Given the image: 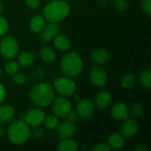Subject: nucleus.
<instances>
[{
    "instance_id": "obj_1",
    "label": "nucleus",
    "mask_w": 151,
    "mask_h": 151,
    "mask_svg": "<svg viewBox=\"0 0 151 151\" xmlns=\"http://www.w3.org/2000/svg\"><path fill=\"white\" fill-rule=\"evenodd\" d=\"M54 97L55 90L48 82L40 81L38 84L35 85L29 92V98L31 102L40 108L50 105L53 102Z\"/></svg>"
},
{
    "instance_id": "obj_2",
    "label": "nucleus",
    "mask_w": 151,
    "mask_h": 151,
    "mask_svg": "<svg viewBox=\"0 0 151 151\" xmlns=\"http://www.w3.org/2000/svg\"><path fill=\"white\" fill-rule=\"evenodd\" d=\"M71 8L64 0H52L42 9V16L49 22L58 23L64 20L70 13Z\"/></svg>"
},
{
    "instance_id": "obj_3",
    "label": "nucleus",
    "mask_w": 151,
    "mask_h": 151,
    "mask_svg": "<svg viewBox=\"0 0 151 151\" xmlns=\"http://www.w3.org/2000/svg\"><path fill=\"white\" fill-rule=\"evenodd\" d=\"M63 73L70 78L78 77L83 70V61L79 54L74 51L66 52L60 62Z\"/></svg>"
},
{
    "instance_id": "obj_4",
    "label": "nucleus",
    "mask_w": 151,
    "mask_h": 151,
    "mask_svg": "<svg viewBox=\"0 0 151 151\" xmlns=\"http://www.w3.org/2000/svg\"><path fill=\"white\" fill-rule=\"evenodd\" d=\"M8 140L13 145H21L31 137L29 126L22 119L12 121L7 129Z\"/></svg>"
},
{
    "instance_id": "obj_5",
    "label": "nucleus",
    "mask_w": 151,
    "mask_h": 151,
    "mask_svg": "<svg viewBox=\"0 0 151 151\" xmlns=\"http://www.w3.org/2000/svg\"><path fill=\"white\" fill-rule=\"evenodd\" d=\"M19 50V42L12 35L4 36L0 42V54L6 59L14 58L18 55Z\"/></svg>"
},
{
    "instance_id": "obj_6",
    "label": "nucleus",
    "mask_w": 151,
    "mask_h": 151,
    "mask_svg": "<svg viewBox=\"0 0 151 151\" xmlns=\"http://www.w3.org/2000/svg\"><path fill=\"white\" fill-rule=\"evenodd\" d=\"M53 88L61 96L68 97V96H73L75 93L76 84L73 81H72L67 76L66 77H60L55 81Z\"/></svg>"
},
{
    "instance_id": "obj_7",
    "label": "nucleus",
    "mask_w": 151,
    "mask_h": 151,
    "mask_svg": "<svg viewBox=\"0 0 151 151\" xmlns=\"http://www.w3.org/2000/svg\"><path fill=\"white\" fill-rule=\"evenodd\" d=\"M76 113L82 119H90L95 113V105L89 99H80L76 104Z\"/></svg>"
},
{
    "instance_id": "obj_8",
    "label": "nucleus",
    "mask_w": 151,
    "mask_h": 151,
    "mask_svg": "<svg viewBox=\"0 0 151 151\" xmlns=\"http://www.w3.org/2000/svg\"><path fill=\"white\" fill-rule=\"evenodd\" d=\"M52 111L58 118H65L72 110L71 102L65 96H61L53 101Z\"/></svg>"
},
{
    "instance_id": "obj_9",
    "label": "nucleus",
    "mask_w": 151,
    "mask_h": 151,
    "mask_svg": "<svg viewBox=\"0 0 151 151\" xmlns=\"http://www.w3.org/2000/svg\"><path fill=\"white\" fill-rule=\"evenodd\" d=\"M45 119V113L39 108H32L24 115V121L33 127H38L43 123Z\"/></svg>"
},
{
    "instance_id": "obj_10",
    "label": "nucleus",
    "mask_w": 151,
    "mask_h": 151,
    "mask_svg": "<svg viewBox=\"0 0 151 151\" xmlns=\"http://www.w3.org/2000/svg\"><path fill=\"white\" fill-rule=\"evenodd\" d=\"M89 81L93 86L104 87L108 81V74L106 71L101 66H94L89 71Z\"/></svg>"
},
{
    "instance_id": "obj_11",
    "label": "nucleus",
    "mask_w": 151,
    "mask_h": 151,
    "mask_svg": "<svg viewBox=\"0 0 151 151\" xmlns=\"http://www.w3.org/2000/svg\"><path fill=\"white\" fill-rule=\"evenodd\" d=\"M61 27L58 23L55 22H47L41 32V42L42 43H50L53 38L60 34Z\"/></svg>"
},
{
    "instance_id": "obj_12",
    "label": "nucleus",
    "mask_w": 151,
    "mask_h": 151,
    "mask_svg": "<svg viewBox=\"0 0 151 151\" xmlns=\"http://www.w3.org/2000/svg\"><path fill=\"white\" fill-rule=\"evenodd\" d=\"M119 131H120V134L123 137L129 139L134 136L138 133L139 126L135 120L127 118L123 120V123L120 126Z\"/></svg>"
},
{
    "instance_id": "obj_13",
    "label": "nucleus",
    "mask_w": 151,
    "mask_h": 151,
    "mask_svg": "<svg viewBox=\"0 0 151 151\" xmlns=\"http://www.w3.org/2000/svg\"><path fill=\"white\" fill-rule=\"evenodd\" d=\"M76 132V126L71 121H64L57 127V133L62 139L71 138Z\"/></svg>"
},
{
    "instance_id": "obj_14",
    "label": "nucleus",
    "mask_w": 151,
    "mask_h": 151,
    "mask_svg": "<svg viewBox=\"0 0 151 151\" xmlns=\"http://www.w3.org/2000/svg\"><path fill=\"white\" fill-rule=\"evenodd\" d=\"M111 114L116 120H124L129 116V108L124 103H117L112 106Z\"/></svg>"
},
{
    "instance_id": "obj_15",
    "label": "nucleus",
    "mask_w": 151,
    "mask_h": 151,
    "mask_svg": "<svg viewBox=\"0 0 151 151\" xmlns=\"http://www.w3.org/2000/svg\"><path fill=\"white\" fill-rule=\"evenodd\" d=\"M111 102H112L111 94L107 90L100 91L96 95V99H95V104H96V107L101 110H104L107 107H109V105L111 104Z\"/></svg>"
},
{
    "instance_id": "obj_16",
    "label": "nucleus",
    "mask_w": 151,
    "mask_h": 151,
    "mask_svg": "<svg viewBox=\"0 0 151 151\" xmlns=\"http://www.w3.org/2000/svg\"><path fill=\"white\" fill-rule=\"evenodd\" d=\"M91 60L93 63H96L97 65H104L108 62L110 55L109 52L102 48L96 49L91 52Z\"/></svg>"
},
{
    "instance_id": "obj_17",
    "label": "nucleus",
    "mask_w": 151,
    "mask_h": 151,
    "mask_svg": "<svg viewBox=\"0 0 151 151\" xmlns=\"http://www.w3.org/2000/svg\"><path fill=\"white\" fill-rule=\"evenodd\" d=\"M15 116V110L10 104L0 105V124L10 122Z\"/></svg>"
},
{
    "instance_id": "obj_18",
    "label": "nucleus",
    "mask_w": 151,
    "mask_h": 151,
    "mask_svg": "<svg viewBox=\"0 0 151 151\" xmlns=\"http://www.w3.org/2000/svg\"><path fill=\"white\" fill-rule=\"evenodd\" d=\"M39 56L40 58L47 64H52L57 59V53L55 50L49 46H43L42 48H41L39 51Z\"/></svg>"
},
{
    "instance_id": "obj_19",
    "label": "nucleus",
    "mask_w": 151,
    "mask_h": 151,
    "mask_svg": "<svg viewBox=\"0 0 151 151\" xmlns=\"http://www.w3.org/2000/svg\"><path fill=\"white\" fill-rule=\"evenodd\" d=\"M45 19L42 15L41 14H36L35 15L29 22V27L31 31H33L35 34L41 33L45 26Z\"/></svg>"
},
{
    "instance_id": "obj_20",
    "label": "nucleus",
    "mask_w": 151,
    "mask_h": 151,
    "mask_svg": "<svg viewBox=\"0 0 151 151\" xmlns=\"http://www.w3.org/2000/svg\"><path fill=\"white\" fill-rule=\"evenodd\" d=\"M108 145L111 150H121L125 146L124 137L120 134L113 133L108 138Z\"/></svg>"
},
{
    "instance_id": "obj_21",
    "label": "nucleus",
    "mask_w": 151,
    "mask_h": 151,
    "mask_svg": "<svg viewBox=\"0 0 151 151\" xmlns=\"http://www.w3.org/2000/svg\"><path fill=\"white\" fill-rule=\"evenodd\" d=\"M53 43L57 49L62 51H67L71 47V42L65 35L58 34L53 38Z\"/></svg>"
},
{
    "instance_id": "obj_22",
    "label": "nucleus",
    "mask_w": 151,
    "mask_h": 151,
    "mask_svg": "<svg viewBox=\"0 0 151 151\" xmlns=\"http://www.w3.org/2000/svg\"><path fill=\"white\" fill-rule=\"evenodd\" d=\"M18 63L23 67H30L35 63V57L29 51H22L18 55Z\"/></svg>"
},
{
    "instance_id": "obj_23",
    "label": "nucleus",
    "mask_w": 151,
    "mask_h": 151,
    "mask_svg": "<svg viewBox=\"0 0 151 151\" xmlns=\"http://www.w3.org/2000/svg\"><path fill=\"white\" fill-rule=\"evenodd\" d=\"M78 149L77 142L70 138L64 139L58 146V150L59 151H77Z\"/></svg>"
},
{
    "instance_id": "obj_24",
    "label": "nucleus",
    "mask_w": 151,
    "mask_h": 151,
    "mask_svg": "<svg viewBox=\"0 0 151 151\" xmlns=\"http://www.w3.org/2000/svg\"><path fill=\"white\" fill-rule=\"evenodd\" d=\"M30 75H31V78L35 81L40 82V81H43V79L45 78L46 70L42 65H35V66L32 67V69L30 71Z\"/></svg>"
},
{
    "instance_id": "obj_25",
    "label": "nucleus",
    "mask_w": 151,
    "mask_h": 151,
    "mask_svg": "<svg viewBox=\"0 0 151 151\" xmlns=\"http://www.w3.org/2000/svg\"><path fill=\"white\" fill-rule=\"evenodd\" d=\"M136 84V77L133 73H127L121 79V86L126 89L133 88Z\"/></svg>"
},
{
    "instance_id": "obj_26",
    "label": "nucleus",
    "mask_w": 151,
    "mask_h": 151,
    "mask_svg": "<svg viewBox=\"0 0 151 151\" xmlns=\"http://www.w3.org/2000/svg\"><path fill=\"white\" fill-rule=\"evenodd\" d=\"M59 118H58L56 115H48L45 117L43 120V124L46 128L48 129H55L59 124Z\"/></svg>"
},
{
    "instance_id": "obj_27",
    "label": "nucleus",
    "mask_w": 151,
    "mask_h": 151,
    "mask_svg": "<svg viewBox=\"0 0 151 151\" xmlns=\"http://www.w3.org/2000/svg\"><path fill=\"white\" fill-rule=\"evenodd\" d=\"M140 82L141 84L146 88H150L151 87V71L150 69L144 70L140 74Z\"/></svg>"
},
{
    "instance_id": "obj_28",
    "label": "nucleus",
    "mask_w": 151,
    "mask_h": 151,
    "mask_svg": "<svg viewBox=\"0 0 151 151\" xmlns=\"http://www.w3.org/2000/svg\"><path fill=\"white\" fill-rule=\"evenodd\" d=\"M19 70V65L17 61L9 60L4 65V71L8 75H13Z\"/></svg>"
},
{
    "instance_id": "obj_29",
    "label": "nucleus",
    "mask_w": 151,
    "mask_h": 151,
    "mask_svg": "<svg viewBox=\"0 0 151 151\" xmlns=\"http://www.w3.org/2000/svg\"><path fill=\"white\" fill-rule=\"evenodd\" d=\"M12 81L17 85H26L27 83H28L29 79L23 73L17 72L15 74L12 75Z\"/></svg>"
},
{
    "instance_id": "obj_30",
    "label": "nucleus",
    "mask_w": 151,
    "mask_h": 151,
    "mask_svg": "<svg viewBox=\"0 0 151 151\" xmlns=\"http://www.w3.org/2000/svg\"><path fill=\"white\" fill-rule=\"evenodd\" d=\"M144 113V107L141 104H135L131 108V115L134 119L141 118Z\"/></svg>"
},
{
    "instance_id": "obj_31",
    "label": "nucleus",
    "mask_w": 151,
    "mask_h": 151,
    "mask_svg": "<svg viewBox=\"0 0 151 151\" xmlns=\"http://www.w3.org/2000/svg\"><path fill=\"white\" fill-rule=\"evenodd\" d=\"M112 5L119 12H126L128 9L129 3L127 0H112Z\"/></svg>"
},
{
    "instance_id": "obj_32",
    "label": "nucleus",
    "mask_w": 151,
    "mask_h": 151,
    "mask_svg": "<svg viewBox=\"0 0 151 151\" xmlns=\"http://www.w3.org/2000/svg\"><path fill=\"white\" fill-rule=\"evenodd\" d=\"M8 29H9V23L7 19L4 17L0 16V36L4 35L7 33Z\"/></svg>"
},
{
    "instance_id": "obj_33",
    "label": "nucleus",
    "mask_w": 151,
    "mask_h": 151,
    "mask_svg": "<svg viewBox=\"0 0 151 151\" xmlns=\"http://www.w3.org/2000/svg\"><path fill=\"white\" fill-rule=\"evenodd\" d=\"M142 9L146 12L148 15L151 14V0H142L141 1Z\"/></svg>"
},
{
    "instance_id": "obj_34",
    "label": "nucleus",
    "mask_w": 151,
    "mask_h": 151,
    "mask_svg": "<svg viewBox=\"0 0 151 151\" xmlns=\"http://www.w3.org/2000/svg\"><path fill=\"white\" fill-rule=\"evenodd\" d=\"M26 5L30 10H36L40 6V0H25Z\"/></svg>"
},
{
    "instance_id": "obj_35",
    "label": "nucleus",
    "mask_w": 151,
    "mask_h": 151,
    "mask_svg": "<svg viewBox=\"0 0 151 151\" xmlns=\"http://www.w3.org/2000/svg\"><path fill=\"white\" fill-rule=\"evenodd\" d=\"M31 135H32V137H33L34 139H35V140H40V139H42V138L44 136V132H43L42 129H41V128H36V127H35V129H34V131L31 132Z\"/></svg>"
},
{
    "instance_id": "obj_36",
    "label": "nucleus",
    "mask_w": 151,
    "mask_h": 151,
    "mask_svg": "<svg viewBox=\"0 0 151 151\" xmlns=\"http://www.w3.org/2000/svg\"><path fill=\"white\" fill-rule=\"evenodd\" d=\"M93 151H111V149L110 148V146L106 143H99L96 146L92 148Z\"/></svg>"
},
{
    "instance_id": "obj_37",
    "label": "nucleus",
    "mask_w": 151,
    "mask_h": 151,
    "mask_svg": "<svg viewBox=\"0 0 151 151\" xmlns=\"http://www.w3.org/2000/svg\"><path fill=\"white\" fill-rule=\"evenodd\" d=\"M65 118L67 119L68 121H71V122H73V123H75V122L78 121L79 116H78V114L76 113V111H73L71 110V111L67 114V116H66Z\"/></svg>"
},
{
    "instance_id": "obj_38",
    "label": "nucleus",
    "mask_w": 151,
    "mask_h": 151,
    "mask_svg": "<svg viewBox=\"0 0 151 151\" xmlns=\"http://www.w3.org/2000/svg\"><path fill=\"white\" fill-rule=\"evenodd\" d=\"M6 97V90H5V88L4 86L0 83V104H2L4 99Z\"/></svg>"
},
{
    "instance_id": "obj_39",
    "label": "nucleus",
    "mask_w": 151,
    "mask_h": 151,
    "mask_svg": "<svg viewBox=\"0 0 151 151\" xmlns=\"http://www.w3.org/2000/svg\"><path fill=\"white\" fill-rule=\"evenodd\" d=\"M134 150L135 151H148V148L146 147V145L140 143V144L136 145V146L134 148Z\"/></svg>"
},
{
    "instance_id": "obj_40",
    "label": "nucleus",
    "mask_w": 151,
    "mask_h": 151,
    "mask_svg": "<svg viewBox=\"0 0 151 151\" xmlns=\"http://www.w3.org/2000/svg\"><path fill=\"white\" fill-rule=\"evenodd\" d=\"M4 133H5V131H4V128L2 127V126H0V139L4 135Z\"/></svg>"
},
{
    "instance_id": "obj_41",
    "label": "nucleus",
    "mask_w": 151,
    "mask_h": 151,
    "mask_svg": "<svg viewBox=\"0 0 151 151\" xmlns=\"http://www.w3.org/2000/svg\"><path fill=\"white\" fill-rule=\"evenodd\" d=\"M4 5L3 2H2V1H0V13H1V12H4Z\"/></svg>"
},
{
    "instance_id": "obj_42",
    "label": "nucleus",
    "mask_w": 151,
    "mask_h": 151,
    "mask_svg": "<svg viewBox=\"0 0 151 151\" xmlns=\"http://www.w3.org/2000/svg\"><path fill=\"white\" fill-rule=\"evenodd\" d=\"M73 99H74V100H75L76 102H78V101H79V100L81 99V97H80V96H79L78 95H76V96H75L73 97Z\"/></svg>"
},
{
    "instance_id": "obj_43",
    "label": "nucleus",
    "mask_w": 151,
    "mask_h": 151,
    "mask_svg": "<svg viewBox=\"0 0 151 151\" xmlns=\"http://www.w3.org/2000/svg\"><path fill=\"white\" fill-rule=\"evenodd\" d=\"M2 73H3V70H2V68L0 67V76L2 75Z\"/></svg>"
},
{
    "instance_id": "obj_44",
    "label": "nucleus",
    "mask_w": 151,
    "mask_h": 151,
    "mask_svg": "<svg viewBox=\"0 0 151 151\" xmlns=\"http://www.w3.org/2000/svg\"><path fill=\"white\" fill-rule=\"evenodd\" d=\"M67 1H70V2H72V1H74V0H67Z\"/></svg>"
}]
</instances>
